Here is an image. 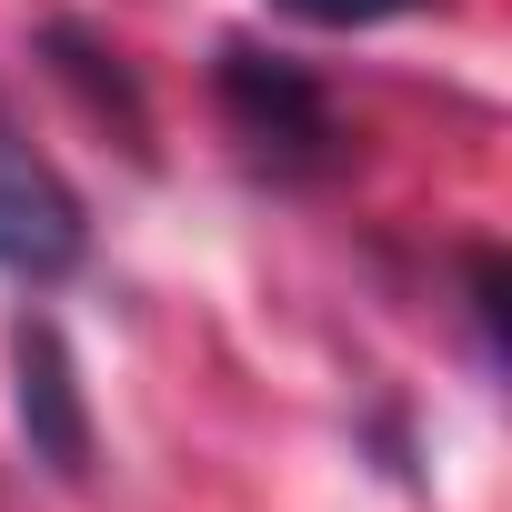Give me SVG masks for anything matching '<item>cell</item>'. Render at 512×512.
Masks as SVG:
<instances>
[{"label":"cell","instance_id":"3","mask_svg":"<svg viewBox=\"0 0 512 512\" xmlns=\"http://www.w3.org/2000/svg\"><path fill=\"white\" fill-rule=\"evenodd\" d=\"M11 412H21V442L51 482H91V392H81V362L61 342V322L21 312L11 322Z\"/></svg>","mask_w":512,"mask_h":512},{"label":"cell","instance_id":"1","mask_svg":"<svg viewBox=\"0 0 512 512\" xmlns=\"http://www.w3.org/2000/svg\"><path fill=\"white\" fill-rule=\"evenodd\" d=\"M211 81H221V111H231V131H241L251 151H262L272 171H332V161H342V121H332L322 81H312L292 51L221 41Z\"/></svg>","mask_w":512,"mask_h":512},{"label":"cell","instance_id":"2","mask_svg":"<svg viewBox=\"0 0 512 512\" xmlns=\"http://www.w3.org/2000/svg\"><path fill=\"white\" fill-rule=\"evenodd\" d=\"M81 251H91V221H81V191L0 121V272L11 282H71L81 272Z\"/></svg>","mask_w":512,"mask_h":512},{"label":"cell","instance_id":"6","mask_svg":"<svg viewBox=\"0 0 512 512\" xmlns=\"http://www.w3.org/2000/svg\"><path fill=\"white\" fill-rule=\"evenodd\" d=\"M472 322H482V352L502 362V251L492 241L472 251Z\"/></svg>","mask_w":512,"mask_h":512},{"label":"cell","instance_id":"4","mask_svg":"<svg viewBox=\"0 0 512 512\" xmlns=\"http://www.w3.org/2000/svg\"><path fill=\"white\" fill-rule=\"evenodd\" d=\"M41 51H51V71L91 101V121H121V141L131 151H151V111H141V81L121 71V51L111 41H91L81 21H41Z\"/></svg>","mask_w":512,"mask_h":512},{"label":"cell","instance_id":"5","mask_svg":"<svg viewBox=\"0 0 512 512\" xmlns=\"http://www.w3.org/2000/svg\"><path fill=\"white\" fill-rule=\"evenodd\" d=\"M282 21H312V31H372V21H402V11H432V0H272Z\"/></svg>","mask_w":512,"mask_h":512}]
</instances>
